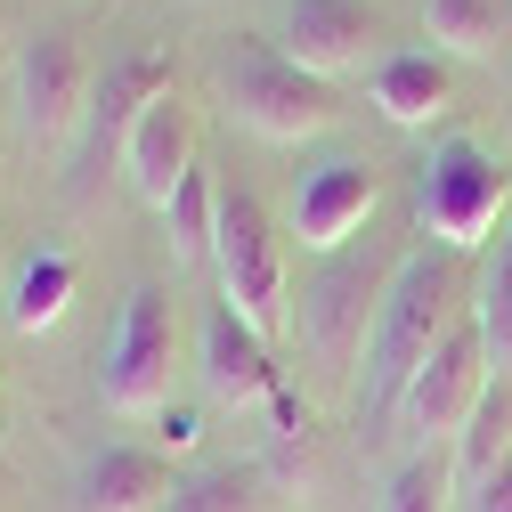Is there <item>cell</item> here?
Returning <instances> with one entry per match:
<instances>
[{
    "instance_id": "6da1fadb",
    "label": "cell",
    "mask_w": 512,
    "mask_h": 512,
    "mask_svg": "<svg viewBox=\"0 0 512 512\" xmlns=\"http://www.w3.org/2000/svg\"><path fill=\"white\" fill-rule=\"evenodd\" d=\"M464 277L456 252L415 244L407 261L382 277V309H374V342H366V415H399L407 382L423 374V358L464 326Z\"/></svg>"
},
{
    "instance_id": "7a4b0ae2",
    "label": "cell",
    "mask_w": 512,
    "mask_h": 512,
    "mask_svg": "<svg viewBox=\"0 0 512 512\" xmlns=\"http://www.w3.org/2000/svg\"><path fill=\"white\" fill-rule=\"evenodd\" d=\"M212 90H220V106L244 122L252 139H277V147L326 139L334 122L350 114L342 90H334L326 74L293 66L277 41H236V49H220V57H212Z\"/></svg>"
},
{
    "instance_id": "3957f363",
    "label": "cell",
    "mask_w": 512,
    "mask_h": 512,
    "mask_svg": "<svg viewBox=\"0 0 512 512\" xmlns=\"http://www.w3.org/2000/svg\"><path fill=\"white\" fill-rule=\"evenodd\" d=\"M504 204H512V171H504V155H496L488 139H472V131H447V139L423 155V171H415V220H423V236H431L439 252L488 244V236L504 228Z\"/></svg>"
},
{
    "instance_id": "277c9868",
    "label": "cell",
    "mask_w": 512,
    "mask_h": 512,
    "mask_svg": "<svg viewBox=\"0 0 512 512\" xmlns=\"http://www.w3.org/2000/svg\"><path fill=\"white\" fill-rule=\"evenodd\" d=\"M212 277H220V301L244 317L261 342H277L285 326H293V293H285V236L269 228V212L244 196H228L220 187V236H212Z\"/></svg>"
},
{
    "instance_id": "5b68a950",
    "label": "cell",
    "mask_w": 512,
    "mask_h": 512,
    "mask_svg": "<svg viewBox=\"0 0 512 512\" xmlns=\"http://www.w3.org/2000/svg\"><path fill=\"white\" fill-rule=\"evenodd\" d=\"M90 98H98V74L74 33H33L9 66V106H17V131L25 147H66L82 122H90Z\"/></svg>"
},
{
    "instance_id": "8992f818",
    "label": "cell",
    "mask_w": 512,
    "mask_h": 512,
    "mask_svg": "<svg viewBox=\"0 0 512 512\" xmlns=\"http://www.w3.org/2000/svg\"><path fill=\"white\" fill-rule=\"evenodd\" d=\"M171 293L163 285H139L122 301V326L106 342V366H98V399L114 415H163L171 407Z\"/></svg>"
},
{
    "instance_id": "52a82bcc",
    "label": "cell",
    "mask_w": 512,
    "mask_h": 512,
    "mask_svg": "<svg viewBox=\"0 0 512 512\" xmlns=\"http://www.w3.org/2000/svg\"><path fill=\"white\" fill-rule=\"evenodd\" d=\"M496 391V366H488V342H480V326L464 317L456 334H447L431 358H423V374L407 382V399H399V423L415 431V439H456L472 415H480V399Z\"/></svg>"
},
{
    "instance_id": "ba28073f",
    "label": "cell",
    "mask_w": 512,
    "mask_h": 512,
    "mask_svg": "<svg viewBox=\"0 0 512 512\" xmlns=\"http://www.w3.org/2000/svg\"><path fill=\"white\" fill-rule=\"evenodd\" d=\"M277 49L293 66L342 82L350 66L382 57V9L374 0H277Z\"/></svg>"
},
{
    "instance_id": "9c48e42d",
    "label": "cell",
    "mask_w": 512,
    "mask_h": 512,
    "mask_svg": "<svg viewBox=\"0 0 512 512\" xmlns=\"http://www.w3.org/2000/svg\"><path fill=\"white\" fill-rule=\"evenodd\" d=\"M374 309H382V285H374V261H350V252H326V269L301 285V342L326 358V366H350L366 342H374Z\"/></svg>"
},
{
    "instance_id": "30bf717a",
    "label": "cell",
    "mask_w": 512,
    "mask_h": 512,
    "mask_svg": "<svg viewBox=\"0 0 512 512\" xmlns=\"http://www.w3.org/2000/svg\"><path fill=\"white\" fill-rule=\"evenodd\" d=\"M196 374H204L212 407H236V415L277 407V399H285V374H277L269 342L252 334L228 301H212V309H204V326H196Z\"/></svg>"
},
{
    "instance_id": "8fae6325",
    "label": "cell",
    "mask_w": 512,
    "mask_h": 512,
    "mask_svg": "<svg viewBox=\"0 0 512 512\" xmlns=\"http://www.w3.org/2000/svg\"><path fill=\"white\" fill-rule=\"evenodd\" d=\"M366 212H374V163L334 155V163H317V171L293 179V236L309 252H342L366 228Z\"/></svg>"
},
{
    "instance_id": "7c38bea8",
    "label": "cell",
    "mask_w": 512,
    "mask_h": 512,
    "mask_svg": "<svg viewBox=\"0 0 512 512\" xmlns=\"http://www.w3.org/2000/svg\"><path fill=\"white\" fill-rule=\"evenodd\" d=\"M155 98H171V66H163L155 49H139V57H122V66H106V82H98V98H90V155H82L74 196L90 187L98 163H122V147H131L139 114H147Z\"/></svg>"
},
{
    "instance_id": "4fadbf2b",
    "label": "cell",
    "mask_w": 512,
    "mask_h": 512,
    "mask_svg": "<svg viewBox=\"0 0 512 512\" xmlns=\"http://www.w3.org/2000/svg\"><path fill=\"white\" fill-rule=\"evenodd\" d=\"M196 171V114H187L179 98H155L147 114H139V131H131V147H122V179H131V196L139 204H171L179 196V179Z\"/></svg>"
},
{
    "instance_id": "5bb4252c",
    "label": "cell",
    "mask_w": 512,
    "mask_h": 512,
    "mask_svg": "<svg viewBox=\"0 0 512 512\" xmlns=\"http://www.w3.org/2000/svg\"><path fill=\"white\" fill-rule=\"evenodd\" d=\"M171 464L163 447H98L74 480V512H163Z\"/></svg>"
},
{
    "instance_id": "9a60e30c",
    "label": "cell",
    "mask_w": 512,
    "mask_h": 512,
    "mask_svg": "<svg viewBox=\"0 0 512 512\" xmlns=\"http://www.w3.org/2000/svg\"><path fill=\"white\" fill-rule=\"evenodd\" d=\"M366 98L382 122H399V131H423V122L447 114V66L439 49H382L366 66Z\"/></svg>"
},
{
    "instance_id": "2e32d148",
    "label": "cell",
    "mask_w": 512,
    "mask_h": 512,
    "mask_svg": "<svg viewBox=\"0 0 512 512\" xmlns=\"http://www.w3.org/2000/svg\"><path fill=\"white\" fill-rule=\"evenodd\" d=\"M423 33H431V49L488 66V57L504 49V9L496 0H423Z\"/></svg>"
},
{
    "instance_id": "e0dca14e",
    "label": "cell",
    "mask_w": 512,
    "mask_h": 512,
    "mask_svg": "<svg viewBox=\"0 0 512 512\" xmlns=\"http://www.w3.org/2000/svg\"><path fill=\"white\" fill-rule=\"evenodd\" d=\"M472 326L488 342V366L512 374V228H496L488 261H480V285H472Z\"/></svg>"
},
{
    "instance_id": "ac0fdd59",
    "label": "cell",
    "mask_w": 512,
    "mask_h": 512,
    "mask_svg": "<svg viewBox=\"0 0 512 512\" xmlns=\"http://www.w3.org/2000/svg\"><path fill=\"white\" fill-rule=\"evenodd\" d=\"M66 301H74V261H66V252H33V261L9 277V326L41 334V326L66 317Z\"/></svg>"
},
{
    "instance_id": "d6986e66",
    "label": "cell",
    "mask_w": 512,
    "mask_h": 512,
    "mask_svg": "<svg viewBox=\"0 0 512 512\" xmlns=\"http://www.w3.org/2000/svg\"><path fill=\"white\" fill-rule=\"evenodd\" d=\"M163 236H171V261H212V236H220V187L196 163L179 179V196L163 204Z\"/></svg>"
},
{
    "instance_id": "ffe728a7",
    "label": "cell",
    "mask_w": 512,
    "mask_h": 512,
    "mask_svg": "<svg viewBox=\"0 0 512 512\" xmlns=\"http://www.w3.org/2000/svg\"><path fill=\"white\" fill-rule=\"evenodd\" d=\"M456 439H464V456H456V488H480V480L512 456V391H504V382L480 399V415H472Z\"/></svg>"
},
{
    "instance_id": "44dd1931",
    "label": "cell",
    "mask_w": 512,
    "mask_h": 512,
    "mask_svg": "<svg viewBox=\"0 0 512 512\" xmlns=\"http://www.w3.org/2000/svg\"><path fill=\"white\" fill-rule=\"evenodd\" d=\"M163 512H269V496H261V472L220 464V472H196V480H171Z\"/></svg>"
},
{
    "instance_id": "7402d4cb",
    "label": "cell",
    "mask_w": 512,
    "mask_h": 512,
    "mask_svg": "<svg viewBox=\"0 0 512 512\" xmlns=\"http://www.w3.org/2000/svg\"><path fill=\"white\" fill-rule=\"evenodd\" d=\"M447 496H456V464L447 456H407L399 472H391V496H382V512H447Z\"/></svg>"
},
{
    "instance_id": "603a6c76",
    "label": "cell",
    "mask_w": 512,
    "mask_h": 512,
    "mask_svg": "<svg viewBox=\"0 0 512 512\" xmlns=\"http://www.w3.org/2000/svg\"><path fill=\"white\" fill-rule=\"evenodd\" d=\"M155 423H163V431H155V447H163V456H187V447L204 439V415H196V407H163Z\"/></svg>"
},
{
    "instance_id": "cb8c5ba5",
    "label": "cell",
    "mask_w": 512,
    "mask_h": 512,
    "mask_svg": "<svg viewBox=\"0 0 512 512\" xmlns=\"http://www.w3.org/2000/svg\"><path fill=\"white\" fill-rule=\"evenodd\" d=\"M472 512H512V456H504V464L472 488Z\"/></svg>"
},
{
    "instance_id": "d4e9b609",
    "label": "cell",
    "mask_w": 512,
    "mask_h": 512,
    "mask_svg": "<svg viewBox=\"0 0 512 512\" xmlns=\"http://www.w3.org/2000/svg\"><path fill=\"white\" fill-rule=\"evenodd\" d=\"M0 285H9V252H0Z\"/></svg>"
}]
</instances>
